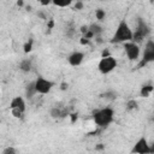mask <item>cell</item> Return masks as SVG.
I'll list each match as a JSON object with an SVG mask.
<instances>
[{
    "mask_svg": "<svg viewBox=\"0 0 154 154\" xmlns=\"http://www.w3.org/2000/svg\"><path fill=\"white\" fill-rule=\"evenodd\" d=\"M131 40H132V30L130 29L129 24L125 20H120L111 42L112 43H124V42H128Z\"/></svg>",
    "mask_w": 154,
    "mask_h": 154,
    "instance_id": "cell-1",
    "label": "cell"
},
{
    "mask_svg": "<svg viewBox=\"0 0 154 154\" xmlns=\"http://www.w3.org/2000/svg\"><path fill=\"white\" fill-rule=\"evenodd\" d=\"M114 111L109 107L101 108L94 113V122L99 128H106L113 122Z\"/></svg>",
    "mask_w": 154,
    "mask_h": 154,
    "instance_id": "cell-2",
    "label": "cell"
},
{
    "mask_svg": "<svg viewBox=\"0 0 154 154\" xmlns=\"http://www.w3.org/2000/svg\"><path fill=\"white\" fill-rule=\"evenodd\" d=\"M150 32V28L148 26V24L144 22V19L142 18H138L137 19V26H136V30L135 32H132V42L135 43H140L144 37H147Z\"/></svg>",
    "mask_w": 154,
    "mask_h": 154,
    "instance_id": "cell-3",
    "label": "cell"
},
{
    "mask_svg": "<svg viewBox=\"0 0 154 154\" xmlns=\"http://www.w3.org/2000/svg\"><path fill=\"white\" fill-rule=\"evenodd\" d=\"M117 67V60L116 58H113L112 55H108V57H103L99 65H97V69L101 73L106 75V73H109L111 71H113L114 69Z\"/></svg>",
    "mask_w": 154,
    "mask_h": 154,
    "instance_id": "cell-4",
    "label": "cell"
},
{
    "mask_svg": "<svg viewBox=\"0 0 154 154\" xmlns=\"http://www.w3.org/2000/svg\"><path fill=\"white\" fill-rule=\"evenodd\" d=\"M152 61H154V42H153V40H148L146 43L143 58H142L141 63L138 64V67H142V66H144Z\"/></svg>",
    "mask_w": 154,
    "mask_h": 154,
    "instance_id": "cell-5",
    "label": "cell"
},
{
    "mask_svg": "<svg viewBox=\"0 0 154 154\" xmlns=\"http://www.w3.org/2000/svg\"><path fill=\"white\" fill-rule=\"evenodd\" d=\"M54 83L43 78V77H38L36 78L35 81V89H36V93L38 94H48L51 91V89L53 88Z\"/></svg>",
    "mask_w": 154,
    "mask_h": 154,
    "instance_id": "cell-6",
    "label": "cell"
},
{
    "mask_svg": "<svg viewBox=\"0 0 154 154\" xmlns=\"http://www.w3.org/2000/svg\"><path fill=\"white\" fill-rule=\"evenodd\" d=\"M154 152V147H149L147 140L144 137H141L136 144L134 146L131 153H138V154H149V153H153Z\"/></svg>",
    "mask_w": 154,
    "mask_h": 154,
    "instance_id": "cell-7",
    "label": "cell"
},
{
    "mask_svg": "<svg viewBox=\"0 0 154 154\" xmlns=\"http://www.w3.org/2000/svg\"><path fill=\"white\" fill-rule=\"evenodd\" d=\"M124 51L126 53V57L130 60H136L140 57V47L137 43H135L132 41L124 42Z\"/></svg>",
    "mask_w": 154,
    "mask_h": 154,
    "instance_id": "cell-8",
    "label": "cell"
},
{
    "mask_svg": "<svg viewBox=\"0 0 154 154\" xmlns=\"http://www.w3.org/2000/svg\"><path fill=\"white\" fill-rule=\"evenodd\" d=\"M83 59H84V54H83L82 52L76 51V52H73V53H71V54L69 55L67 61H69V64H70L71 66H79V65L82 64Z\"/></svg>",
    "mask_w": 154,
    "mask_h": 154,
    "instance_id": "cell-9",
    "label": "cell"
},
{
    "mask_svg": "<svg viewBox=\"0 0 154 154\" xmlns=\"http://www.w3.org/2000/svg\"><path fill=\"white\" fill-rule=\"evenodd\" d=\"M10 108H17V109H20L22 112L25 111V101L23 97L20 96H16L11 100L10 102Z\"/></svg>",
    "mask_w": 154,
    "mask_h": 154,
    "instance_id": "cell-10",
    "label": "cell"
},
{
    "mask_svg": "<svg viewBox=\"0 0 154 154\" xmlns=\"http://www.w3.org/2000/svg\"><path fill=\"white\" fill-rule=\"evenodd\" d=\"M67 116V112L65 111V109H61L60 107H53L52 109H51V117L52 118H55V119H58V118H63V117H66Z\"/></svg>",
    "mask_w": 154,
    "mask_h": 154,
    "instance_id": "cell-11",
    "label": "cell"
},
{
    "mask_svg": "<svg viewBox=\"0 0 154 154\" xmlns=\"http://www.w3.org/2000/svg\"><path fill=\"white\" fill-rule=\"evenodd\" d=\"M35 94H36V89H35V81H34V82H30L29 84H26V87H25V96L28 99H32Z\"/></svg>",
    "mask_w": 154,
    "mask_h": 154,
    "instance_id": "cell-12",
    "label": "cell"
},
{
    "mask_svg": "<svg viewBox=\"0 0 154 154\" xmlns=\"http://www.w3.org/2000/svg\"><path fill=\"white\" fill-rule=\"evenodd\" d=\"M88 29L94 34V36H95V37H96V36H100V35H101V32L103 31V29H102L99 24H96V23L90 24V25L88 26Z\"/></svg>",
    "mask_w": 154,
    "mask_h": 154,
    "instance_id": "cell-13",
    "label": "cell"
},
{
    "mask_svg": "<svg viewBox=\"0 0 154 154\" xmlns=\"http://www.w3.org/2000/svg\"><path fill=\"white\" fill-rule=\"evenodd\" d=\"M19 69L24 72H29L31 70V61L29 59H23L19 64Z\"/></svg>",
    "mask_w": 154,
    "mask_h": 154,
    "instance_id": "cell-14",
    "label": "cell"
},
{
    "mask_svg": "<svg viewBox=\"0 0 154 154\" xmlns=\"http://www.w3.org/2000/svg\"><path fill=\"white\" fill-rule=\"evenodd\" d=\"M152 91H153V85H152V84H147V85H143V87L141 88L140 94H141L142 97H147Z\"/></svg>",
    "mask_w": 154,
    "mask_h": 154,
    "instance_id": "cell-15",
    "label": "cell"
},
{
    "mask_svg": "<svg viewBox=\"0 0 154 154\" xmlns=\"http://www.w3.org/2000/svg\"><path fill=\"white\" fill-rule=\"evenodd\" d=\"M52 2L58 7H66L72 2V0H52Z\"/></svg>",
    "mask_w": 154,
    "mask_h": 154,
    "instance_id": "cell-16",
    "label": "cell"
},
{
    "mask_svg": "<svg viewBox=\"0 0 154 154\" xmlns=\"http://www.w3.org/2000/svg\"><path fill=\"white\" fill-rule=\"evenodd\" d=\"M102 99H107V100H114L117 97V94L114 91H106L103 94H101Z\"/></svg>",
    "mask_w": 154,
    "mask_h": 154,
    "instance_id": "cell-17",
    "label": "cell"
},
{
    "mask_svg": "<svg viewBox=\"0 0 154 154\" xmlns=\"http://www.w3.org/2000/svg\"><path fill=\"white\" fill-rule=\"evenodd\" d=\"M137 108V101L136 100H129L126 102V109L128 111H132V109H136Z\"/></svg>",
    "mask_w": 154,
    "mask_h": 154,
    "instance_id": "cell-18",
    "label": "cell"
},
{
    "mask_svg": "<svg viewBox=\"0 0 154 154\" xmlns=\"http://www.w3.org/2000/svg\"><path fill=\"white\" fill-rule=\"evenodd\" d=\"M95 16H96V19H99V20H102V19L105 18L106 13H105V11H103V10L99 8V10H96V12H95Z\"/></svg>",
    "mask_w": 154,
    "mask_h": 154,
    "instance_id": "cell-19",
    "label": "cell"
},
{
    "mask_svg": "<svg viewBox=\"0 0 154 154\" xmlns=\"http://www.w3.org/2000/svg\"><path fill=\"white\" fill-rule=\"evenodd\" d=\"M11 113L16 118H22V116H23L24 112H22L20 109H17V108H11Z\"/></svg>",
    "mask_w": 154,
    "mask_h": 154,
    "instance_id": "cell-20",
    "label": "cell"
},
{
    "mask_svg": "<svg viewBox=\"0 0 154 154\" xmlns=\"http://www.w3.org/2000/svg\"><path fill=\"white\" fill-rule=\"evenodd\" d=\"M32 48V40H29L25 45H24V53H29Z\"/></svg>",
    "mask_w": 154,
    "mask_h": 154,
    "instance_id": "cell-21",
    "label": "cell"
},
{
    "mask_svg": "<svg viewBox=\"0 0 154 154\" xmlns=\"http://www.w3.org/2000/svg\"><path fill=\"white\" fill-rule=\"evenodd\" d=\"M2 153H4V154H14V153H16V149H14L13 147H7V148H5V149L2 150Z\"/></svg>",
    "mask_w": 154,
    "mask_h": 154,
    "instance_id": "cell-22",
    "label": "cell"
},
{
    "mask_svg": "<svg viewBox=\"0 0 154 154\" xmlns=\"http://www.w3.org/2000/svg\"><path fill=\"white\" fill-rule=\"evenodd\" d=\"M38 2H40L42 6H47V5H49V4L52 2V0H38Z\"/></svg>",
    "mask_w": 154,
    "mask_h": 154,
    "instance_id": "cell-23",
    "label": "cell"
},
{
    "mask_svg": "<svg viewBox=\"0 0 154 154\" xmlns=\"http://www.w3.org/2000/svg\"><path fill=\"white\" fill-rule=\"evenodd\" d=\"M75 7H76V10H82L83 8V2L82 1H77L76 5H75Z\"/></svg>",
    "mask_w": 154,
    "mask_h": 154,
    "instance_id": "cell-24",
    "label": "cell"
},
{
    "mask_svg": "<svg viewBox=\"0 0 154 154\" xmlns=\"http://www.w3.org/2000/svg\"><path fill=\"white\" fill-rule=\"evenodd\" d=\"M87 31H88V26H87V25H82V26H81V32H82V34H85Z\"/></svg>",
    "mask_w": 154,
    "mask_h": 154,
    "instance_id": "cell-25",
    "label": "cell"
},
{
    "mask_svg": "<svg viewBox=\"0 0 154 154\" xmlns=\"http://www.w3.org/2000/svg\"><path fill=\"white\" fill-rule=\"evenodd\" d=\"M81 43H82V45H89V40L85 38V37H82V38H81Z\"/></svg>",
    "mask_w": 154,
    "mask_h": 154,
    "instance_id": "cell-26",
    "label": "cell"
},
{
    "mask_svg": "<svg viewBox=\"0 0 154 154\" xmlns=\"http://www.w3.org/2000/svg\"><path fill=\"white\" fill-rule=\"evenodd\" d=\"M109 55V52L107 51V49H103V52H102V54H101V58H103V57H108Z\"/></svg>",
    "mask_w": 154,
    "mask_h": 154,
    "instance_id": "cell-27",
    "label": "cell"
},
{
    "mask_svg": "<svg viewBox=\"0 0 154 154\" xmlns=\"http://www.w3.org/2000/svg\"><path fill=\"white\" fill-rule=\"evenodd\" d=\"M76 119H77V114H71V122H72V123H75V122H76Z\"/></svg>",
    "mask_w": 154,
    "mask_h": 154,
    "instance_id": "cell-28",
    "label": "cell"
},
{
    "mask_svg": "<svg viewBox=\"0 0 154 154\" xmlns=\"http://www.w3.org/2000/svg\"><path fill=\"white\" fill-rule=\"evenodd\" d=\"M53 25H54V22L51 19V20H49V23H48V28L51 29V28H53Z\"/></svg>",
    "mask_w": 154,
    "mask_h": 154,
    "instance_id": "cell-29",
    "label": "cell"
},
{
    "mask_svg": "<svg viewBox=\"0 0 154 154\" xmlns=\"http://www.w3.org/2000/svg\"><path fill=\"white\" fill-rule=\"evenodd\" d=\"M102 148H103V146H102V144H101V143H100V144H99V146H96V147H95V149H96V150H101V149H102Z\"/></svg>",
    "mask_w": 154,
    "mask_h": 154,
    "instance_id": "cell-30",
    "label": "cell"
},
{
    "mask_svg": "<svg viewBox=\"0 0 154 154\" xmlns=\"http://www.w3.org/2000/svg\"><path fill=\"white\" fill-rule=\"evenodd\" d=\"M23 4H24L23 0H17V5H18V6H23Z\"/></svg>",
    "mask_w": 154,
    "mask_h": 154,
    "instance_id": "cell-31",
    "label": "cell"
},
{
    "mask_svg": "<svg viewBox=\"0 0 154 154\" xmlns=\"http://www.w3.org/2000/svg\"><path fill=\"white\" fill-rule=\"evenodd\" d=\"M66 88H67V84H66V83H63V84H61V89H63V90H65Z\"/></svg>",
    "mask_w": 154,
    "mask_h": 154,
    "instance_id": "cell-32",
    "label": "cell"
},
{
    "mask_svg": "<svg viewBox=\"0 0 154 154\" xmlns=\"http://www.w3.org/2000/svg\"><path fill=\"white\" fill-rule=\"evenodd\" d=\"M0 120H1V119H0Z\"/></svg>",
    "mask_w": 154,
    "mask_h": 154,
    "instance_id": "cell-33",
    "label": "cell"
}]
</instances>
